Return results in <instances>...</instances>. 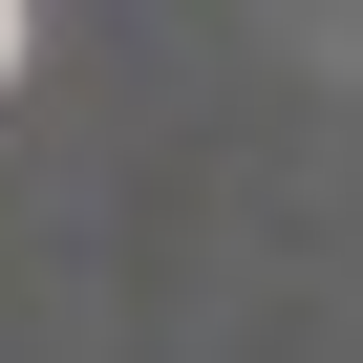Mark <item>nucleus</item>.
Returning a JSON list of instances; mask_svg holds the SVG:
<instances>
[{
  "label": "nucleus",
  "mask_w": 363,
  "mask_h": 363,
  "mask_svg": "<svg viewBox=\"0 0 363 363\" xmlns=\"http://www.w3.org/2000/svg\"><path fill=\"white\" fill-rule=\"evenodd\" d=\"M0 65H22V0H0Z\"/></svg>",
  "instance_id": "nucleus-1"
}]
</instances>
